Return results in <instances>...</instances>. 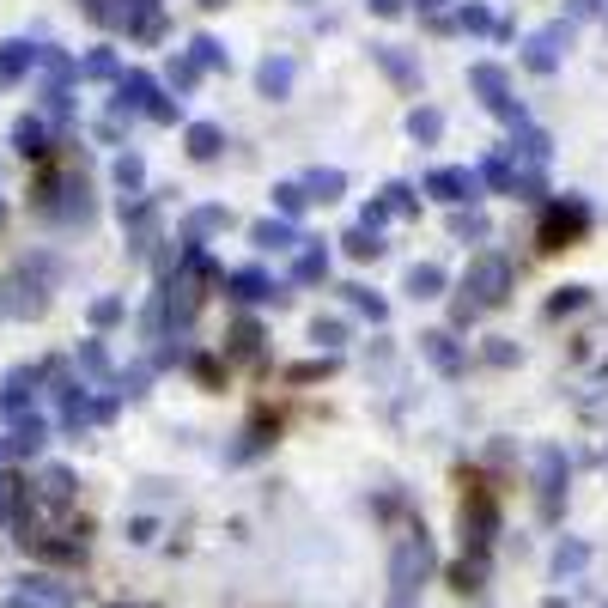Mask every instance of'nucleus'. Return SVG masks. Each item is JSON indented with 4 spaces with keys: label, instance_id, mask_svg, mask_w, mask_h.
Instances as JSON below:
<instances>
[{
    "label": "nucleus",
    "instance_id": "1",
    "mask_svg": "<svg viewBox=\"0 0 608 608\" xmlns=\"http://www.w3.org/2000/svg\"><path fill=\"white\" fill-rule=\"evenodd\" d=\"M584 232H590V201H584V195H560V201L542 207L536 244H542V250H572Z\"/></svg>",
    "mask_w": 608,
    "mask_h": 608
},
{
    "label": "nucleus",
    "instance_id": "2",
    "mask_svg": "<svg viewBox=\"0 0 608 608\" xmlns=\"http://www.w3.org/2000/svg\"><path fill=\"white\" fill-rule=\"evenodd\" d=\"M469 92H481V104L499 116V122H511V128H523L529 116H523V104L511 98V73L499 67V61H475L469 67Z\"/></svg>",
    "mask_w": 608,
    "mask_h": 608
},
{
    "label": "nucleus",
    "instance_id": "3",
    "mask_svg": "<svg viewBox=\"0 0 608 608\" xmlns=\"http://www.w3.org/2000/svg\"><path fill=\"white\" fill-rule=\"evenodd\" d=\"M511 286H517V274H511V262H505V256H493V250H487V256H475V262H469V274H463V292L481 304V311L505 304V298H511Z\"/></svg>",
    "mask_w": 608,
    "mask_h": 608
},
{
    "label": "nucleus",
    "instance_id": "4",
    "mask_svg": "<svg viewBox=\"0 0 608 608\" xmlns=\"http://www.w3.org/2000/svg\"><path fill=\"white\" fill-rule=\"evenodd\" d=\"M432 201H444V207H475L481 201V177L469 171V165H438V171H426V183H420Z\"/></svg>",
    "mask_w": 608,
    "mask_h": 608
},
{
    "label": "nucleus",
    "instance_id": "5",
    "mask_svg": "<svg viewBox=\"0 0 608 608\" xmlns=\"http://www.w3.org/2000/svg\"><path fill=\"white\" fill-rule=\"evenodd\" d=\"M122 110H128V116L140 110V116H152V122H177V116H183V104H171L152 73H128V80H122Z\"/></svg>",
    "mask_w": 608,
    "mask_h": 608
},
{
    "label": "nucleus",
    "instance_id": "6",
    "mask_svg": "<svg viewBox=\"0 0 608 608\" xmlns=\"http://www.w3.org/2000/svg\"><path fill=\"white\" fill-rule=\"evenodd\" d=\"M219 286L232 304H280L286 298V286H274V274H262V268H232Z\"/></svg>",
    "mask_w": 608,
    "mask_h": 608
},
{
    "label": "nucleus",
    "instance_id": "7",
    "mask_svg": "<svg viewBox=\"0 0 608 608\" xmlns=\"http://www.w3.org/2000/svg\"><path fill=\"white\" fill-rule=\"evenodd\" d=\"M566 49H572V25H542L536 37L523 43V67H529V73H554Z\"/></svg>",
    "mask_w": 608,
    "mask_h": 608
},
{
    "label": "nucleus",
    "instance_id": "8",
    "mask_svg": "<svg viewBox=\"0 0 608 608\" xmlns=\"http://www.w3.org/2000/svg\"><path fill=\"white\" fill-rule=\"evenodd\" d=\"M420 353H426V365H432L438 377H463V371H469V353L456 347L450 329H426V335H420Z\"/></svg>",
    "mask_w": 608,
    "mask_h": 608
},
{
    "label": "nucleus",
    "instance_id": "9",
    "mask_svg": "<svg viewBox=\"0 0 608 608\" xmlns=\"http://www.w3.org/2000/svg\"><path fill=\"white\" fill-rule=\"evenodd\" d=\"M536 481H542V511L554 517L560 511V487H566V450L560 444H542L536 450Z\"/></svg>",
    "mask_w": 608,
    "mask_h": 608
},
{
    "label": "nucleus",
    "instance_id": "10",
    "mask_svg": "<svg viewBox=\"0 0 608 608\" xmlns=\"http://www.w3.org/2000/svg\"><path fill=\"white\" fill-rule=\"evenodd\" d=\"M493 529H499V511H493V493H469V505H463V542H475V548H487L493 542Z\"/></svg>",
    "mask_w": 608,
    "mask_h": 608
},
{
    "label": "nucleus",
    "instance_id": "11",
    "mask_svg": "<svg viewBox=\"0 0 608 608\" xmlns=\"http://www.w3.org/2000/svg\"><path fill=\"white\" fill-rule=\"evenodd\" d=\"M274 438H280V420H274V414L262 408V414H256V420L244 426V438H238L232 450H225V463H250V456H256V450H268Z\"/></svg>",
    "mask_w": 608,
    "mask_h": 608
},
{
    "label": "nucleus",
    "instance_id": "12",
    "mask_svg": "<svg viewBox=\"0 0 608 608\" xmlns=\"http://www.w3.org/2000/svg\"><path fill=\"white\" fill-rule=\"evenodd\" d=\"M505 152H511V159H523L529 171H542V165L554 159V140H548L542 128H529V122H523V128H511V146H505Z\"/></svg>",
    "mask_w": 608,
    "mask_h": 608
},
{
    "label": "nucleus",
    "instance_id": "13",
    "mask_svg": "<svg viewBox=\"0 0 608 608\" xmlns=\"http://www.w3.org/2000/svg\"><path fill=\"white\" fill-rule=\"evenodd\" d=\"M292 80H298V61H292V55H268V61L256 67V92H262V98H286Z\"/></svg>",
    "mask_w": 608,
    "mask_h": 608
},
{
    "label": "nucleus",
    "instance_id": "14",
    "mask_svg": "<svg viewBox=\"0 0 608 608\" xmlns=\"http://www.w3.org/2000/svg\"><path fill=\"white\" fill-rule=\"evenodd\" d=\"M475 177H481V189H499V195H517V159L499 146V152H487V159L475 165Z\"/></svg>",
    "mask_w": 608,
    "mask_h": 608
},
{
    "label": "nucleus",
    "instance_id": "15",
    "mask_svg": "<svg viewBox=\"0 0 608 608\" xmlns=\"http://www.w3.org/2000/svg\"><path fill=\"white\" fill-rule=\"evenodd\" d=\"M371 61L384 67L402 92H414V86H420V61H414V55H402V49H390V43H377V49H371Z\"/></svg>",
    "mask_w": 608,
    "mask_h": 608
},
{
    "label": "nucleus",
    "instance_id": "16",
    "mask_svg": "<svg viewBox=\"0 0 608 608\" xmlns=\"http://www.w3.org/2000/svg\"><path fill=\"white\" fill-rule=\"evenodd\" d=\"M250 244H256V250H298L304 238H298L292 219H256V225H250Z\"/></svg>",
    "mask_w": 608,
    "mask_h": 608
},
{
    "label": "nucleus",
    "instance_id": "17",
    "mask_svg": "<svg viewBox=\"0 0 608 608\" xmlns=\"http://www.w3.org/2000/svg\"><path fill=\"white\" fill-rule=\"evenodd\" d=\"M444 286H450V274H444L438 262H414V268L402 274V292H408V298H444Z\"/></svg>",
    "mask_w": 608,
    "mask_h": 608
},
{
    "label": "nucleus",
    "instance_id": "18",
    "mask_svg": "<svg viewBox=\"0 0 608 608\" xmlns=\"http://www.w3.org/2000/svg\"><path fill=\"white\" fill-rule=\"evenodd\" d=\"M189 159H201V165H213L219 159V152H225V128L219 122H189Z\"/></svg>",
    "mask_w": 608,
    "mask_h": 608
},
{
    "label": "nucleus",
    "instance_id": "19",
    "mask_svg": "<svg viewBox=\"0 0 608 608\" xmlns=\"http://www.w3.org/2000/svg\"><path fill=\"white\" fill-rule=\"evenodd\" d=\"M225 359H262V323L256 317L232 323V335H225Z\"/></svg>",
    "mask_w": 608,
    "mask_h": 608
},
{
    "label": "nucleus",
    "instance_id": "20",
    "mask_svg": "<svg viewBox=\"0 0 608 608\" xmlns=\"http://www.w3.org/2000/svg\"><path fill=\"white\" fill-rule=\"evenodd\" d=\"M292 280H298V286H323V280H329V250L304 238V250H298V262H292Z\"/></svg>",
    "mask_w": 608,
    "mask_h": 608
},
{
    "label": "nucleus",
    "instance_id": "21",
    "mask_svg": "<svg viewBox=\"0 0 608 608\" xmlns=\"http://www.w3.org/2000/svg\"><path fill=\"white\" fill-rule=\"evenodd\" d=\"M426 560H432V554H426V536H414V542L396 554V590H408V584L426 572Z\"/></svg>",
    "mask_w": 608,
    "mask_h": 608
},
{
    "label": "nucleus",
    "instance_id": "22",
    "mask_svg": "<svg viewBox=\"0 0 608 608\" xmlns=\"http://www.w3.org/2000/svg\"><path fill=\"white\" fill-rule=\"evenodd\" d=\"M225 225H232V213H225V207H195L189 219H183V238H207V232H225Z\"/></svg>",
    "mask_w": 608,
    "mask_h": 608
},
{
    "label": "nucleus",
    "instance_id": "23",
    "mask_svg": "<svg viewBox=\"0 0 608 608\" xmlns=\"http://www.w3.org/2000/svg\"><path fill=\"white\" fill-rule=\"evenodd\" d=\"M341 250H347L353 262H377V256H384V238H377L371 225H353V232L341 238Z\"/></svg>",
    "mask_w": 608,
    "mask_h": 608
},
{
    "label": "nucleus",
    "instance_id": "24",
    "mask_svg": "<svg viewBox=\"0 0 608 608\" xmlns=\"http://www.w3.org/2000/svg\"><path fill=\"white\" fill-rule=\"evenodd\" d=\"M341 189H347V177H341V171H323V165H317L311 177H304V195L323 201V207H329V201H341Z\"/></svg>",
    "mask_w": 608,
    "mask_h": 608
},
{
    "label": "nucleus",
    "instance_id": "25",
    "mask_svg": "<svg viewBox=\"0 0 608 608\" xmlns=\"http://www.w3.org/2000/svg\"><path fill=\"white\" fill-rule=\"evenodd\" d=\"M311 207V195H304V183H274V219H292L298 225V213Z\"/></svg>",
    "mask_w": 608,
    "mask_h": 608
},
{
    "label": "nucleus",
    "instance_id": "26",
    "mask_svg": "<svg viewBox=\"0 0 608 608\" xmlns=\"http://www.w3.org/2000/svg\"><path fill=\"white\" fill-rule=\"evenodd\" d=\"M408 134H414L420 146H432V140L444 134V110H432V104H420V110H408Z\"/></svg>",
    "mask_w": 608,
    "mask_h": 608
},
{
    "label": "nucleus",
    "instance_id": "27",
    "mask_svg": "<svg viewBox=\"0 0 608 608\" xmlns=\"http://www.w3.org/2000/svg\"><path fill=\"white\" fill-rule=\"evenodd\" d=\"M450 238H463V244H481V238H487V219H481L475 207H469V213L456 207V213H450Z\"/></svg>",
    "mask_w": 608,
    "mask_h": 608
},
{
    "label": "nucleus",
    "instance_id": "28",
    "mask_svg": "<svg viewBox=\"0 0 608 608\" xmlns=\"http://www.w3.org/2000/svg\"><path fill=\"white\" fill-rule=\"evenodd\" d=\"M347 304H353V311H359V317H371V323H384V317H390V304H384V298H377L371 286H347Z\"/></svg>",
    "mask_w": 608,
    "mask_h": 608
},
{
    "label": "nucleus",
    "instance_id": "29",
    "mask_svg": "<svg viewBox=\"0 0 608 608\" xmlns=\"http://www.w3.org/2000/svg\"><path fill=\"white\" fill-rule=\"evenodd\" d=\"M189 61L207 73V67H225L232 55H225V43H219V37H195V43H189Z\"/></svg>",
    "mask_w": 608,
    "mask_h": 608
},
{
    "label": "nucleus",
    "instance_id": "30",
    "mask_svg": "<svg viewBox=\"0 0 608 608\" xmlns=\"http://www.w3.org/2000/svg\"><path fill=\"white\" fill-rule=\"evenodd\" d=\"M377 201L390 207V219H396V213H420V189H414V183H390Z\"/></svg>",
    "mask_w": 608,
    "mask_h": 608
},
{
    "label": "nucleus",
    "instance_id": "31",
    "mask_svg": "<svg viewBox=\"0 0 608 608\" xmlns=\"http://www.w3.org/2000/svg\"><path fill=\"white\" fill-rule=\"evenodd\" d=\"M450 19H456V31H493V13L481 7V0H463Z\"/></svg>",
    "mask_w": 608,
    "mask_h": 608
},
{
    "label": "nucleus",
    "instance_id": "32",
    "mask_svg": "<svg viewBox=\"0 0 608 608\" xmlns=\"http://www.w3.org/2000/svg\"><path fill=\"white\" fill-rule=\"evenodd\" d=\"M329 371H335V359L323 353V359H304V365H292V371H286V384H317V377H329Z\"/></svg>",
    "mask_w": 608,
    "mask_h": 608
},
{
    "label": "nucleus",
    "instance_id": "33",
    "mask_svg": "<svg viewBox=\"0 0 608 608\" xmlns=\"http://www.w3.org/2000/svg\"><path fill=\"white\" fill-rule=\"evenodd\" d=\"M116 183H122L128 195L146 183V165H140V152H122V159H116Z\"/></svg>",
    "mask_w": 608,
    "mask_h": 608
},
{
    "label": "nucleus",
    "instance_id": "34",
    "mask_svg": "<svg viewBox=\"0 0 608 608\" xmlns=\"http://www.w3.org/2000/svg\"><path fill=\"white\" fill-rule=\"evenodd\" d=\"M25 61H31V43H7V49H0V80H19Z\"/></svg>",
    "mask_w": 608,
    "mask_h": 608
},
{
    "label": "nucleus",
    "instance_id": "35",
    "mask_svg": "<svg viewBox=\"0 0 608 608\" xmlns=\"http://www.w3.org/2000/svg\"><path fill=\"white\" fill-rule=\"evenodd\" d=\"M311 341H317V347H341V341H347V323H341V317H317V323H311Z\"/></svg>",
    "mask_w": 608,
    "mask_h": 608
},
{
    "label": "nucleus",
    "instance_id": "36",
    "mask_svg": "<svg viewBox=\"0 0 608 608\" xmlns=\"http://www.w3.org/2000/svg\"><path fill=\"white\" fill-rule=\"evenodd\" d=\"M584 298H590V286H560V292L548 298V317H566V311H578Z\"/></svg>",
    "mask_w": 608,
    "mask_h": 608
},
{
    "label": "nucleus",
    "instance_id": "37",
    "mask_svg": "<svg viewBox=\"0 0 608 608\" xmlns=\"http://www.w3.org/2000/svg\"><path fill=\"white\" fill-rule=\"evenodd\" d=\"M80 73H86V80H116V55H110V49H92Z\"/></svg>",
    "mask_w": 608,
    "mask_h": 608
},
{
    "label": "nucleus",
    "instance_id": "38",
    "mask_svg": "<svg viewBox=\"0 0 608 608\" xmlns=\"http://www.w3.org/2000/svg\"><path fill=\"white\" fill-rule=\"evenodd\" d=\"M195 80H201V67H195L189 55H171V86H177V92H189Z\"/></svg>",
    "mask_w": 608,
    "mask_h": 608
},
{
    "label": "nucleus",
    "instance_id": "39",
    "mask_svg": "<svg viewBox=\"0 0 608 608\" xmlns=\"http://www.w3.org/2000/svg\"><path fill=\"white\" fill-rule=\"evenodd\" d=\"M475 317H481V304H475L469 292H456V304H450V323H456V329H469Z\"/></svg>",
    "mask_w": 608,
    "mask_h": 608
},
{
    "label": "nucleus",
    "instance_id": "40",
    "mask_svg": "<svg viewBox=\"0 0 608 608\" xmlns=\"http://www.w3.org/2000/svg\"><path fill=\"white\" fill-rule=\"evenodd\" d=\"M13 140H19V152H43V128H37L31 116H25V122L13 128Z\"/></svg>",
    "mask_w": 608,
    "mask_h": 608
},
{
    "label": "nucleus",
    "instance_id": "41",
    "mask_svg": "<svg viewBox=\"0 0 608 608\" xmlns=\"http://www.w3.org/2000/svg\"><path fill=\"white\" fill-rule=\"evenodd\" d=\"M487 365H517V347H511L505 335H493V341H487Z\"/></svg>",
    "mask_w": 608,
    "mask_h": 608
},
{
    "label": "nucleus",
    "instance_id": "42",
    "mask_svg": "<svg viewBox=\"0 0 608 608\" xmlns=\"http://www.w3.org/2000/svg\"><path fill=\"white\" fill-rule=\"evenodd\" d=\"M116 317H122V298H98V304H92V323H98V329H110Z\"/></svg>",
    "mask_w": 608,
    "mask_h": 608
},
{
    "label": "nucleus",
    "instance_id": "43",
    "mask_svg": "<svg viewBox=\"0 0 608 608\" xmlns=\"http://www.w3.org/2000/svg\"><path fill=\"white\" fill-rule=\"evenodd\" d=\"M43 444V420H19V450H37Z\"/></svg>",
    "mask_w": 608,
    "mask_h": 608
},
{
    "label": "nucleus",
    "instance_id": "44",
    "mask_svg": "<svg viewBox=\"0 0 608 608\" xmlns=\"http://www.w3.org/2000/svg\"><path fill=\"white\" fill-rule=\"evenodd\" d=\"M146 377H152V365H134V371L122 377V390H128V396H146Z\"/></svg>",
    "mask_w": 608,
    "mask_h": 608
},
{
    "label": "nucleus",
    "instance_id": "45",
    "mask_svg": "<svg viewBox=\"0 0 608 608\" xmlns=\"http://www.w3.org/2000/svg\"><path fill=\"white\" fill-rule=\"evenodd\" d=\"M195 377H201V384H219V377H225V365L207 353V359H195Z\"/></svg>",
    "mask_w": 608,
    "mask_h": 608
},
{
    "label": "nucleus",
    "instance_id": "46",
    "mask_svg": "<svg viewBox=\"0 0 608 608\" xmlns=\"http://www.w3.org/2000/svg\"><path fill=\"white\" fill-rule=\"evenodd\" d=\"M371 13H377V19H402L408 0H371Z\"/></svg>",
    "mask_w": 608,
    "mask_h": 608
},
{
    "label": "nucleus",
    "instance_id": "47",
    "mask_svg": "<svg viewBox=\"0 0 608 608\" xmlns=\"http://www.w3.org/2000/svg\"><path fill=\"white\" fill-rule=\"evenodd\" d=\"M554 566H560V572H566V566H584V542H566V548H560V560H554Z\"/></svg>",
    "mask_w": 608,
    "mask_h": 608
},
{
    "label": "nucleus",
    "instance_id": "48",
    "mask_svg": "<svg viewBox=\"0 0 608 608\" xmlns=\"http://www.w3.org/2000/svg\"><path fill=\"white\" fill-rule=\"evenodd\" d=\"M80 359H86V365H92V371H104V365H110V359H104V347H98V341H86V347H80Z\"/></svg>",
    "mask_w": 608,
    "mask_h": 608
},
{
    "label": "nucleus",
    "instance_id": "49",
    "mask_svg": "<svg viewBox=\"0 0 608 608\" xmlns=\"http://www.w3.org/2000/svg\"><path fill=\"white\" fill-rule=\"evenodd\" d=\"M596 13V0H572V19H590Z\"/></svg>",
    "mask_w": 608,
    "mask_h": 608
},
{
    "label": "nucleus",
    "instance_id": "50",
    "mask_svg": "<svg viewBox=\"0 0 608 608\" xmlns=\"http://www.w3.org/2000/svg\"><path fill=\"white\" fill-rule=\"evenodd\" d=\"M420 7H426V13H432V7H444V0H420Z\"/></svg>",
    "mask_w": 608,
    "mask_h": 608
},
{
    "label": "nucleus",
    "instance_id": "51",
    "mask_svg": "<svg viewBox=\"0 0 608 608\" xmlns=\"http://www.w3.org/2000/svg\"><path fill=\"white\" fill-rule=\"evenodd\" d=\"M201 7H225V0H201Z\"/></svg>",
    "mask_w": 608,
    "mask_h": 608
}]
</instances>
